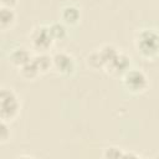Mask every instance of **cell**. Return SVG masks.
I'll list each match as a JSON object with an SVG mask.
<instances>
[{
	"label": "cell",
	"mask_w": 159,
	"mask_h": 159,
	"mask_svg": "<svg viewBox=\"0 0 159 159\" xmlns=\"http://www.w3.org/2000/svg\"><path fill=\"white\" fill-rule=\"evenodd\" d=\"M134 46L142 58L155 60L159 57V32L153 29L139 30L134 37Z\"/></svg>",
	"instance_id": "6da1fadb"
},
{
	"label": "cell",
	"mask_w": 159,
	"mask_h": 159,
	"mask_svg": "<svg viewBox=\"0 0 159 159\" xmlns=\"http://www.w3.org/2000/svg\"><path fill=\"white\" fill-rule=\"evenodd\" d=\"M21 103L12 88L2 87L0 92V118L4 122H12L20 113Z\"/></svg>",
	"instance_id": "7a4b0ae2"
},
{
	"label": "cell",
	"mask_w": 159,
	"mask_h": 159,
	"mask_svg": "<svg viewBox=\"0 0 159 159\" xmlns=\"http://www.w3.org/2000/svg\"><path fill=\"white\" fill-rule=\"evenodd\" d=\"M122 86L130 94H142L149 88V80L147 75L138 68L128 70L122 76Z\"/></svg>",
	"instance_id": "3957f363"
},
{
	"label": "cell",
	"mask_w": 159,
	"mask_h": 159,
	"mask_svg": "<svg viewBox=\"0 0 159 159\" xmlns=\"http://www.w3.org/2000/svg\"><path fill=\"white\" fill-rule=\"evenodd\" d=\"M29 39H30L31 47L37 52H47L55 43L53 39L50 35L48 26H46V25L35 26L31 30Z\"/></svg>",
	"instance_id": "277c9868"
},
{
	"label": "cell",
	"mask_w": 159,
	"mask_h": 159,
	"mask_svg": "<svg viewBox=\"0 0 159 159\" xmlns=\"http://www.w3.org/2000/svg\"><path fill=\"white\" fill-rule=\"evenodd\" d=\"M52 61H53V70L62 75V76H70L75 72L76 63L75 58L67 53V52H56L52 55Z\"/></svg>",
	"instance_id": "5b68a950"
},
{
	"label": "cell",
	"mask_w": 159,
	"mask_h": 159,
	"mask_svg": "<svg viewBox=\"0 0 159 159\" xmlns=\"http://www.w3.org/2000/svg\"><path fill=\"white\" fill-rule=\"evenodd\" d=\"M129 66H130V58L129 56H127L125 53L123 52H119L117 55L116 58H113L106 67L103 71H106V73H108L109 76H113V77H122L128 70H129Z\"/></svg>",
	"instance_id": "8992f818"
},
{
	"label": "cell",
	"mask_w": 159,
	"mask_h": 159,
	"mask_svg": "<svg viewBox=\"0 0 159 159\" xmlns=\"http://www.w3.org/2000/svg\"><path fill=\"white\" fill-rule=\"evenodd\" d=\"M60 19L65 25L75 26L81 20V11L77 6L66 5L60 10Z\"/></svg>",
	"instance_id": "52a82bcc"
},
{
	"label": "cell",
	"mask_w": 159,
	"mask_h": 159,
	"mask_svg": "<svg viewBox=\"0 0 159 159\" xmlns=\"http://www.w3.org/2000/svg\"><path fill=\"white\" fill-rule=\"evenodd\" d=\"M31 60H32V57H31L29 50L25 48V47H22V46L15 47V48L10 52V55H9V62H10L14 67H16V68H20L21 66L26 65V63L30 62Z\"/></svg>",
	"instance_id": "ba28073f"
},
{
	"label": "cell",
	"mask_w": 159,
	"mask_h": 159,
	"mask_svg": "<svg viewBox=\"0 0 159 159\" xmlns=\"http://www.w3.org/2000/svg\"><path fill=\"white\" fill-rule=\"evenodd\" d=\"M16 24V12L14 9L2 7L0 9V29L2 31H7L14 27Z\"/></svg>",
	"instance_id": "9c48e42d"
},
{
	"label": "cell",
	"mask_w": 159,
	"mask_h": 159,
	"mask_svg": "<svg viewBox=\"0 0 159 159\" xmlns=\"http://www.w3.org/2000/svg\"><path fill=\"white\" fill-rule=\"evenodd\" d=\"M32 61L35 62V65L37 66L39 71L41 75L47 73L50 70H53V61H52V56L47 55L46 52H37L34 57Z\"/></svg>",
	"instance_id": "30bf717a"
},
{
	"label": "cell",
	"mask_w": 159,
	"mask_h": 159,
	"mask_svg": "<svg viewBox=\"0 0 159 159\" xmlns=\"http://www.w3.org/2000/svg\"><path fill=\"white\" fill-rule=\"evenodd\" d=\"M19 75H20L21 78L25 80V81H34V80H36L41 73H40V71H39L37 66L35 65V62L31 60L30 62H27L26 65H24V66H21V67L19 68Z\"/></svg>",
	"instance_id": "8fae6325"
},
{
	"label": "cell",
	"mask_w": 159,
	"mask_h": 159,
	"mask_svg": "<svg viewBox=\"0 0 159 159\" xmlns=\"http://www.w3.org/2000/svg\"><path fill=\"white\" fill-rule=\"evenodd\" d=\"M48 26V31L53 41H62L67 37V29L63 22H52Z\"/></svg>",
	"instance_id": "7c38bea8"
},
{
	"label": "cell",
	"mask_w": 159,
	"mask_h": 159,
	"mask_svg": "<svg viewBox=\"0 0 159 159\" xmlns=\"http://www.w3.org/2000/svg\"><path fill=\"white\" fill-rule=\"evenodd\" d=\"M86 63L92 70H103L104 68V63H103V60H102L101 53H99L98 50H94V51H92L91 53L87 55Z\"/></svg>",
	"instance_id": "4fadbf2b"
},
{
	"label": "cell",
	"mask_w": 159,
	"mask_h": 159,
	"mask_svg": "<svg viewBox=\"0 0 159 159\" xmlns=\"http://www.w3.org/2000/svg\"><path fill=\"white\" fill-rule=\"evenodd\" d=\"M123 154H124V149L119 148V147H114V145H111V147H107L103 149V153H102V157L103 158H123Z\"/></svg>",
	"instance_id": "5bb4252c"
},
{
	"label": "cell",
	"mask_w": 159,
	"mask_h": 159,
	"mask_svg": "<svg viewBox=\"0 0 159 159\" xmlns=\"http://www.w3.org/2000/svg\"><path fill=\"white\" fill-rule=\"evenodd\" d=\"M11 139V132L9 128V123L1 120L0 124V143L1 144H6L7 142H10Z\"/></svg>",
	"instance_id": "9a60e30c"
},
{
	"label": "cell",
	"mask_w": 159,
	"mask_h": 159,
	"mask_svg": "<svg viewBox=\"0 0 159 159\" xmlns=\"http://www.w3.org/2000/svg\"><path fill=\"white\" fill-rule=\"evenodd\" d=\"M17 1L19 0H0L2 7H10V9H14L17 5Z\"/></svg>",
	"instance_id": "2e32d148"
},
{
	"label": "cell",
	"mask_w": 159,
	"mask_h": 159,
	"mask_svg": "<svg viewBox=\"0 0 159 159\" xmlns=\"http://www.w3.org/2000/svg\"><path fill=\"white\" fill-rule=\"evenodd\" d=\"M123 158H140V155L138 153H133V152H125L123 154Z\"/></svg>",
	"instance_id": "e0dca14e"
}]
</instances>
